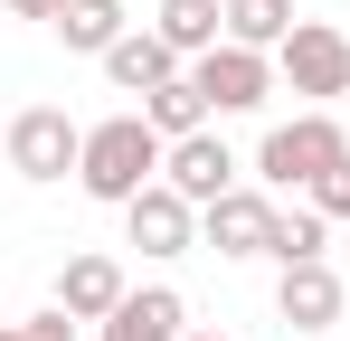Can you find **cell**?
<instances>
[{
  "label": "cell",
  "mask_w": 350,
  "mask_h": 341,
  "mask_svg": "<svg viewBox=\"0 0 350 341\" xmlns=\"http://www.w3.org/2000/svg\"><path fill=\"white\" fill-rule=\"evenodd\" d=\"M161 162H171V142L142 123V105H133V114H105V123H85L76 190H85V199H105V209H123V199H142V190L161 180Z\"/></svg>",
  "instance_id": "obj_1"
},
{
  "label": "cell",
  "mask_w": 350,
  "mask_h": 341,
  "mask_svg": "<svg viewBox=\"0 0 350 341\" xmlns=\"http://www.w3.org/2000/svg\"><path fill=\"white\" fill-rule=\"evenodd\" d=\"M0 341H29V332H19V323H0Z\"/></svg>",
  "instance_id": "obj_21"
},
{
  "label": "cell",
  "mask_w": 350,
  "mask_h": 341,
  "mask_svg": "<svg viewBox=\"0 0 350 341\" xmlns=\"http://www.w3.org/2000/svg\"><path fill=\"white\" fill-rule=\"evenodd\" d=\"M303 199H312V209H322L332 227H350V162H341V170H322V180H312Z\"/></svg>",
  "instance_id": "obj_18"
},
{
  "label": "cell",
  "mask_w": 350,
  "mask_h": 341,
  "mask_svg": "<svg viewBox=\"0 0 350 341\" xmlns=\"http://www.w3.org/2000/svg\"><path fill=\"white\" fill-rule=\"evenodd\" d=\"M123 294H133V275H123L105 247H85V256H66V266H57V303L76 313V323H105Z\"/></svg>",
  "instance_id": "obj_12"
},
{
  "label": "cell",
  "mask_w": 350,
  "mask_h": 341,
  "mask_svg": "<svg viewBox=\"0 0 350 341\" xmlns=\"http://www.w3.org/2000/svg\"><path fill=\"white\" fill-rule=\"evenodd\" d=\"M95 66L114 76V95H152V86H171V76H180L171 38H161V29H142V19H133V29H123V38L95 57Z\"/></svg>",
  "instance_id": "obj_11"
},
{
  "label": "cell",
  "mask_w": 350,
  "mask_h": 341,
  "mask_svg": "<svg viewBox=\"0 0 350 341\" xmlns=\"http://www.w3.org/2000/svg\"><path fill=\"white\" fill-rule=\"evenodd\" d=\"M76 162H85V123L66 105H19L10 114V170L19 180L48 190V180H76Z\"/></svg>",
  "instance_id": "obj_3"
},
{
  "label": "cell",
  "mask_w": 350,
  "mask_h": 341,
  "mask_svg": "<svg viewBox=\"0 0 350 341\" xmlns=\"http://www.w3.org/2000/svg\"><path fill=\"white\" fill-rule=\"evenodd\" d=\"M275 218H284V209H275V190H246V180H237L228 199H208V209H199V247H218L228 266L275 256Z\"/></svg>",
  "instance_id": "obj_6"
},
{
  "label": "cell",
  "mask_w": 350,
  "mask_h": 341,
  "mask_svg": "<svg viewBox=\"0 0 350 341\" xmlns=\"http://www.w3.org/2000/svg\"><path fill=\"white\" fill-rule=\"evenodd\" d=\"M19 332H29V341H76V332H85V323H76V313H66V303H48V313H29V323H19Z\"/></svg>",
  "instance_id": "obj_19"
},
{
  "label": "cell",
  "mask_w": 350,
  "mask_h": 341,
  "mask_svg": "<svg viewBox=\"0 0 350 341\" xmlns=\"http://www.w3.org/2000/svg\"><path fill=\"white\" fill-rule=\"evenodd\" d=\"M95 341H189V303L171 284H133L114 313L95 323Z\"/></svg>",
  "instance_id": "obj_10"
},
{
  "label": "cell",
  "mask_w": 350,
  "mask_h": 341,
  "mask_svg": "<svg viewBox=\"0 0 350 341\" xmlns=\"http://www.w3.org/2000/svg\"><path fill=\"white\" fill-rule=\"evenodd\" d=\"M0 10H10V19H57L66 0H0Z\"/></svg>",
  "instance_id": "obj_20"
},
{
  "label": "cell",
  "mask_w": 350,
  "mask_h": 341,
  "mask_svg": "<svg viewBox=\"0 0 350 341\" xmlns=\"http://www.w3.org/2000/svg\"><path fill=\"white\" fill-rule=\"evenodd\" d=\"M275 76H284L293 95H312V105L350 95V29H332V19H293V38L275 48Z\"/></svg>",
  "instance_id": "obj_4"
},
{
  "label": "cell",
  "mask_w": 350,
  "mask_h": 341,
  "mask_svg": "<svg viewBox=\"0 0 350 341\" xmlns=\"http://www.w3.org/2000/svg\"><path fill=\"white\" fill-rule=\"evenodd\" d=\"M123 237H133L142 256H189V247H199V209L180 199L171 180H152L142 199H123Z\"/></svg>",
  "instance_id": "obj_8"
},
{
  "label": "cell",
  "mask_w": 350,
  "mask_h": 341,
  "mask_svg": "<svg viewBox=\"0 0 350 341\" xmlns=\"http://www.w3.org/2000/svg\"><path fill=\"white\" fill-rule=\"evenodd\" d=\"M161 180H171L189 209H208V199H228V190H237V152L218 142V123H208V133H180L171 162H161Z\"/></svg>",
  "instance_id": "obj_9"
},
{
  "label": "cell",
  "mask_w": 350,
  "mask_h": 341,
  "mask_svg": "<svg viewBox=\"0 0 350 341\" xmlns=\"http://www.w3.org/2000/svg\"><path fill=\"white\" fill-rule=\"evenodd\" d=\"M341 303H350L341 256H322V266H284V275H275V313H284V332H332Z\"/></svg>",
  "instance_id": "obj_7"
},
{
  "label": "cell",
  "mask_w": 350,
  "mask_h": 341,
  "mask_svg": "<svg viewBox=\"0 0 350 341\" xmlns=\"http://www.w3.org/2000/svg\"><path fill=\"white\" fill-rule=\"evenodd\" d=\"M189 341H228V332H189Z\"/></svg>",
  "instance_id": "obj_23"
},
{
  "label": "cell",
  "mask_w": 350,
  "mask_h": 341,
  "mask_svg": "<svg viewBox=\"0 0 350 341\" xmlns=\"http://www.w3.org/2000/svg\"><path fill=\"white\" fill-rule=\"evenodd\" d=\"M152 29L171 38V57L189 66V57H208L218 38H228V19H218V0H152Z\"/></svg>",
  "instance_id": "obj_13"
},
{
  "label": "cell",
  "mask_w": 350,
  "mask_h": 341,
  "mask_svg": "<svg viewBox=\"0 0 350 341\" xmlns=\"http://www.w3.org/2000/svg\"><path fill=\"white\" fill-rule=\"evenodd\" d=\"M142 123H152V133H161V142H180V133H208V123H218V114H208V95H199V76H189V66H180L171 86H152V95H142Z\"/></svg>",
  "instance_id": "obj_14"
},
{
  "label": "cell",
  "mask_w": 350,
  "mask_h": 341,
  "mask_svg": "<svg viewBox=\"0 0 350 341\" xmlns=\"http://www.w3.org/2000/svg\"><path fill=\"white\" fill-rule=\"evenodd\" d=\"M341 275H350V227H341Z\"/></svg>",
  "instance_id": "obj_22"
},
{
  "label": "cell",
  "mask_w": 350,
  "mask_h": 341,
  "mask_svg": "<svg viewBox=\"0 0 350 341\" xmlns=\"http://www.w3.org/2000/svg\"><path fill=\"white\" fill-rule=\"evenodd\" d=\"M322 256H332V218L312 199H293L284 218H275V266H322Z\"/></svg>",
  "instance_id": "obj_17"
},
{
  "label": "cell",
  "mask_w": 350,
  "mask_h": 341,
  "mask_svg": "<svg viewBox=\"0 0 350 341\" xmlns=\"http://www.w3.org/2000/svg\"><path fill=\"white\" fill-rule=\"evenodd\" d=\"M189 76H199L208 114H265V95L284 86L275 57H265V48H237V38H218L208 57H189Z\"/></svg>",
  "instance_id": "obj_5"
},
{
  "label": "cell",
  "mask_w": 350,
  "mask_h": 341,
  "mask_svg": "<svg viewBox=\"0 0 350 341\" xmlns=\"http://www.w3.org/2000/svg\"><path fill=\"white\" fill-rule=\"evenodd\" d=\"M218 19H228V38L237 48H284L293 38V19H303V10H293V0H218Z\"/></svg>",
  "instance_id": "obj_16"
},
{
  "label": "cell",
  "mask_w": 350,
  "mask_h": 341,
  "mask_svg": "<svg viewBox=\"0 0 350 341\" xmlns=\"http://www.w3.org/2000/svg\"><path fill=\"white\" fill-rule=\"evenodd\" d=\"M48 29H57V38H66L76 57H105V48L123 38V29H133V10H123V0H66Z\"/></svg>",
  "instance_id": "obj_15"
},
{
  "label": "cell",
  "mask_w": 350,
  "mask_h": 341,
  "mask_svg": "<svg viewBox=\"0 0 350 341\" xmlns=\"http://www.w3.org/2000/svg\"><path fill=\"white\" fill-rule=\"evenodd\" d=\"M341 162H350V133H341V114H332V105L293 114V123H275V133L256 142V180L284 190V199H303L322 170H341Z\"/></svg>",
  "instance_id": "obj_2"
}]
</instances>
